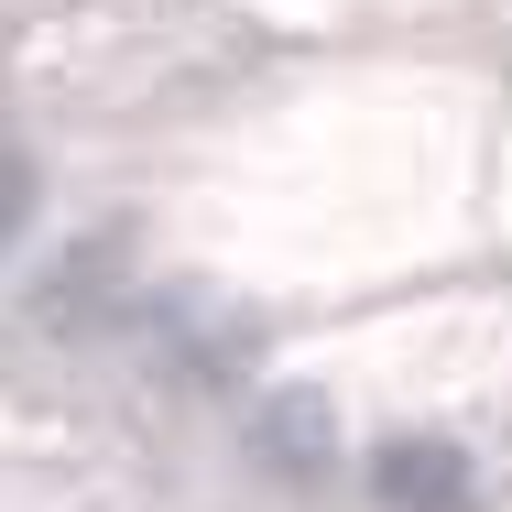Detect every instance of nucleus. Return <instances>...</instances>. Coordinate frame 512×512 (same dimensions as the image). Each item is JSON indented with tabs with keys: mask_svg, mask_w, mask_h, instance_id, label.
<instances>
[{
	"mask_svg": "<svg viewBox=\"0 0 512 512\" xmlns=\"http://www.w3.org/2000/svg\"><path fill=\"white\" fill-rule=\"evenodd\" d=\"M22 207H33V164H11V153H0V251H11V229H22Z\"/></svg>",
	"mask_w": 512,
	"mask_h": 512,
	"instance_id": "7ed1b4c3",
	"label": "nucleus"
},
{
	"mask_svg": "<svg viewBox=\"0 0 512 512\" xmlns=\"http://www.w3.org/2000/svg\"><path fill=\"white\" fill-rule=\"evenodd\" d=\"M371 480H382V502H393V512H480L469 458H458V447H436V436L382 447V458H371Z\"/></svg>",
	"mask_w": 512,
	"mask_h": 512,
	"instance_id": "f257e3e1",
	"label": "nucleus"
},
{
	"mask_svg": "<svg viewBox=\"0 0 512 512\" xmlns=\"http://www.w3.org/2000/svg\"><path fill=\"white\" fill-rule=\"evenodd\" d=\"M327 447H338V425H327L316 393H273V404H262V458H273V469L316 480V469H327Z\"/></svg>",
	"mask_w": 512,
	"mask_h": 512,
	"instance_id": "f03ea898",
	"label": "nucleus"
}]
</instances>
